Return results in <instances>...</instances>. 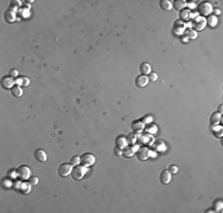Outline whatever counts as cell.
Wrapping results in <instances>:
<instances>
[{
    "instance_id": "484cf974",
    "label": "cell",
    "mask_w": 223,
    "mask_h": 213,
    "mask_svg": "<svg viewBox=\"0 0 223 213\" xmlns=\"http://www.w3.org/2000/svg\"><path fill=\"white\" fill-rule=\"evenodd\" d=\"M126 140H127V142L128 143H131V145H134L136 143V141H137V135L136 134H129V135H127L126 136Z\"/></svg>"
},
{
    "instance_id": "5b68a950",
    "label": "cell",
    "mask_w": 223,
    "mask_h": 213,
    "mask_svg": "<svg viewBox=\"0 0 223 213\" xmlns=\"http://www.w3.org/2000/svg\"><path fill=\"white\" fill-rule=\"evenodd\" d=\"M71 170H72V166L70 163H62L58 167V174H60V177L65 178L69 174H71Z\"/></svg>"
},
{
    "instance_id": "6da1fadb",
    "label": "cell",
    "mask_w": 223,
    "mask_h": 213,
    "mask_svg": "<svg viewBox=\"0 0 223 213\" xmlns=\"http://www.w3.org/2000/svg\"><path fill=\"white\" fill-rule=\"evenodd\" d=\"M87 167H84V166H75L74 167V169L71 170V177H72V179L74 180H77V181H80V180H82L83 179V177L85 175V172H87V169H85Z\"/></svg>"
},
{
    "instance_id": "277c9868",
    "label": "cell",
    "mask_w": 223,
    "mask_h": 213,
    "mask_svg": "<svg viewBox=\"0 0 223 213\" xmlns=\"http://www.w3.org/2000/svg\"><path fill=\"white\" fill-rule=\"evenodd\" d=\"M17 175L23 179V180H26V179H30L31 177V170L27 166H20L17 168Z\"/></svg>"
},
{
    "instance_id": "f1b7e54d",
    "label": "cell",
    "mask_w": 223,
    "mask_h": 213,
    "mask_svg": "<svg viewBox=\"0 0 223 213\" xmlns=\"http://www.w3.org/2000/svg\"><path fill=\"white\" fill-rule=\"evenodd\" d=\"M20 1H19V0H12V1H11V4H10V6H11V9L12 10H14V11H17V9L18 7H20Z\"/></svg>"
},
{
    "instance_id": "b9f144b4",
    "label": "cell",
    "mask_w": 223,
    "mask_h": 213,
    "mask_svg": "<svg viewBox=\"0 0 223 213\" xmlns=\"http://www.w3.org/2000/svg\"><path fill=\"white\" fill-rule=\"evenodd\" d=\"M222 107H223V105H222V104H221V105H219V107H218V113H219V114H221V113H222Z\"/></svg>"
},
{
    "instance_id": "4fadbf2b",
    "label": "cell",
    "mask_w": 223,
    "mask_h": 213,
    "mask_svg": "<svg viewBox=\"0 0 223 213\" xmlns=\"http://www.w3.org/2000/svg\"><path fill=\"white\" fill-rule=\"evenodd\" d=\"M131 127H132V130L134 132V133H141L143 130H144V123L139 120V121H134V122H132V124H131Z\"/></svg>"
},
{
    "instance_id": "d4e9b609",
    "label": "cell",
    "mask_w": 223,
    "mask_h": 213,
    "mask_svg": "<svg viewBox=\"0 0 223 213\" xmlns=\"http://www.w3.org/2000/svg\"><path fill=\"white\" fill-rule=\"evenodd\" d=\"M185 34H186V37L188 38H190V39H195V38H197V32L195 31V30H192V28H185Z\"/></svg>"
},
{
    "instance_id": "3957f363",
    "label": "cell",
    "mask_w": 223,
    "mask_h": 213,
    "mask_svg": "<svg viewBox=\"0 0 223 213\" xmlns=\"http://www.w3.org/2000/svg\"><path fill=\"white\" fill-rule=\"evenodd\" d=\"M80 163L84 167H89L95 163V156L90 153H84L81 157H80Z\"/></svg>"
},
{
    "instance_id": "8d00e7d4",
    "label": "cell",
    "mask_w": 223,
    "mask_h": 213,
    "mask_svg": "<svg viewBox=\"0 0 223 213\" xmlns=\"http://www.w3.org/2000/svg\"><path fill=\"white\" fill-rule=\"evenodd\" d=\"M186 5H188V6L190 7V9H194L195 6H197V3H196V1H194V0H192V1H189V3L186 4Z\"/></svg>"
},
{
    "instance_id": "74e56055",
    "label": "cell",
    "mask_w": 223,
    "mask_h": 213,
    "mask_svg": "<svg viewBox=\"0 0 223 213\" xmlns=\"http://www.w3.org/2000/svg\"><path fill=\"white\" fill-rule=\"evenodd\" d=\"M151 120H152V118H151L150 116H146V117H144V118L141 120V122H143V123L145 124V123H148V122H151Z\"/></svg>"
},
{
    "instance_id": "f546056e",
    "label": "cell",
    "mask_w": 223,
    "mask_h": 213,
    "mask_svg": "<svg viewBox=\"0 0 223 213\" xmlns=\"http://www.w3.org/2000/svg\"><path fill=\"white\" fill-rule=\"evenodd\" d=\"M146 132L150 133V134H154V133L157 132V125H156V124H151L150 127L146 128Z\"/></svg>"
},
{
    "instance_id": "e0dca14e",
    "label": "cell",
    "mask_w": 223,
    "mask_h": 213,
    "mask_svg": "<svg viewBox=\"0 0 223 213\" xmlns=\"http://www.w3.org/2000/svg\"><path fill=\"white\" fill-rule=\"evenodd\" d=\"M179 18H181V20H185V21H188L190 18H191V11L188 9H183L182 11H181V13H179Z\"/></svg>"
},
{
    "instance_id": "f35d334b",
    "label": "cell",
    "mask_w": 223,
    "mask_h": 213,
    "mask_svg": "<svg viewBox=\"0 0 223 213\" xmlns=\"http://www.w3.org/2000/svg\"><path fill=\"white\" fill-rule=\"evenodd\" d=\"M132 149H133V150H138V149H139V146L134 143V145H133V147H132Z\"/></svg>"
},
{
    "instance_id": "4316f807",
    "label": "cell",
    "mask_w": 223,
    "mask_h": 213,
    "mask_svg": "<svg viewBox=\"0 0 223 213\" xmlns=\"http://www.w3.org/2000/svg\"><path fill=\"white\" fill-rule=\"evenodd\" d=\"M222 207H223V204H222V201L221 200H217V201H215L214 202V212H221L222 211Z\"/></svg>"
},
{
    "instance_id": "ba28073f",
    "label": "cell",
    "mask_w": 223,
    "mask_h": 213,
    "mask_svg": "<svg viewBox=\"0 0 223 213\" xmlns=\"http://www.w3.org/2000/svg\"><path fill=\"white\" fill-rule=\"evenodd\" d=\"M184 31H185V24L182 20H177L174 23V25H173V32H174V34L181 36Z\"/></svg>"
},
{
    "instance_id": "603a6c76",
    "label": "cell",
    "mask_w": 223,
    "mask_h": 213,
    "mask_svg": "<svg viewBox=\"0 0 223 213\" xmlns=\"http://www.w3.org/2000/svg\"><path fill=\"white\" fill-rule=\"evenodd\" d=\"M205 21H207V24L209 25V26H216V24H217V17L216 16H209L207 19H205Z\"/></svg>"
},
{
    "instance_id": "d6a6232c",
    "label": "cell",
    "mask_w": 223,
    "mask_h": 213,
    "mask_svg": "<svg viewBox=\"0 0 223 213\" xmlns=\"http://www.w3.org/2000/svg\"><path fill=\"white\" fill-rule=\"evenodd\" d=\"M169 170H170L171 174H176V173H178V167L174 166V165H171V166L169 167Z\"/></svg>"
},
{
    "instance_id": "9c48e42d",
    "label": "cell",
    "mask_w": 223,
    "mask_h": 213,
    "mask_svg": "<svg viewBox=\"0 0 223 213\" xmlns=\"http://www.w3.org/2000/svg\"><path fill=\"white\" fill-rule=\"evenodd\" d=\"M148 83V77L145 76V75H139L137 78H136V85L138 88H144L146 87Z\"/></svg>"
},
{
    "instance_id": "ffe728a7",
    "label": "cell",
    "mask_w": 223,
    "mask_h": 213,
    "mask_svg": "<svg viewBox=\"0 0 223 213\" xmlns=\"http://www.w3.org/2000/svg\"><path fill=\"white\" fill-rule=\"evenodd\" d=\"M140 71H141V75L147 76V75L151 72V65H150L148 63H143V64H140Z\"/></svg>"
},
{
    "instance_id": "e575fe53",
    "label": "cell",
    "mask_w": 223,
    "mask_h": 213,
    "mask_svg": "<svg viewBox=\"0 0 223 213\" xmlns=\"http://www.w3.org/2000/svg\"><path fill=\"white\" fill-rule=\"evenodd\" d=\"M29 182H30L31 185H37V184H38V178H36V177H30Z\"/></svg>"
},
{
    "instance_id": "8992f818",
    "label": "cell",
    "mask_w": 223,
    "mask_h": 213,
    "mask_svg": "<svg viewBox=\"0 0 223 213\" xmlns=\"http://www.w3.org/2000/svg\"><path fill=\"white\" fill-rule=\"evenodd\" d=\"M14 83H16L14 78L9 75V76L3 77V79H1V87L4 89H12L14 87Z\"/></svg>"
},
{
    "instance_id": "4dcf8cb0",
    "label": "cell",
    "mask_w": 223,
    "mask_h": 213,
    "mask_svg": "<svg viewBox=\"0 0 223 213\" xmlns=\"http://www.w3.org/2000/svg\"><path fill=\"white\" fill-rule=\"evenodd\" d=\"M147 77H148V82H156L158 79V75L156 72H150Z\"/></svg>"
},
{
    "instance_id": "d6986e66",
    "label": "cell",
    "mask_w": 223,
    "mask_h": 213,
    "mask_svg": "<svg viewBox=\"0 0 223 213\" xmlns=\"http://www.w3.org/2000/svg\"><path fill=\"white\" fill-rule=\"evenodd\" d=\"M176 10H179L182 11L185 6H186V1H184V0H176V1H173V5H172Z\"/></svg>"
},
{
    "instance_id": "52a82bcc",
    "label": "cell",
    "mask_w": 223,
    "mask_h": 213,
    "mask_svg": "<svg viewBox=\"0 0 223 213\" xmlns=\"http://www.w3.org/2000/svg\"><path fill=\"white\" fill-rule=\"evenodd\" d=\"M148 156H150V149H148L147 147H140V148L137 150V157H138L139 160L144 161V160L148 159Z\"/></svg>"
},
{
    "instance_id": "60d3db41",
    "label": "cell",
    "mask_w": 223,
    "mask_h": 213,
    "mask_svg": "<svg viewBox=\"0 0 223 213\" xmlns=\"http://www.w3.org/2000/svg\"><path fill=\"white\" fill-rule=\"evenodd\" d=\"M188 40H189V38H188V37H183V41H184V43H186Z\"/></svg>"
},
{
    "instance_id": "ab89813d",
    "label": "cell",
    "mask_w": 223,
    "mask_h": 213,
    "mask_svg": "<svg viewBox=\"0 0 223 213\" xmlns=\"http://www.w3.org/2000/svg\"><path fill=\"white\" fill-rule=\"evenodd\" d=\"M212 12H214L215 14H219V13H221V11H219V10H214Z\"/></svg>"
},
{
    "instance_id": "cb8c5ba5",
    "label": "cell",
    "mask_w": 223,
    "mask_h": 213,
    "mask_svg": "<svg viewBox=\"0 0 223 213\" xmlns=\"http://www.w3.org/2000/svg\"><path fill=\"white\" fill-rule=\"evenodd\" d=\"M16 84L20 85V87H25V85L29 84V79L26 77H19L18 79H16Z\"/></svg>"
},
{
    "instance_id": "5bb4252c",
    "label": "cell",
    "mask_w": 223,
    "mask_h": 213,
    "mask_svg": "<svg viewBox=\"0 0 223 213\" xmlns=\"http://www.w3.org/2000/svg\"><path fill=\"white\" fill-rule=\"evenodd\" d=\"M34 157L39 162H45L47 161V153L44 152L43 149H37L34 152Z\"/></svg>"
},
{
    "instance_id": "7c38bea8",
    "label": "cell",
    "mask_w": 223,
    "mask_h": 213,
    "mask_svg": "<svg viewBox=\"0 0 223 213\" xmlns=\"http://www.w3.org/2000/svg\"><path fill=\"white\" fill-rule=\"evenodd\" d=\"M17 18V14H16V11L12 10V9H9L5 13H4V19L7 21V23H13Z\"/></svg>"
},
{
    "instance_id": "9a60e30c",
    "label": "cell",
    "mask_w": 223,
    "mask_h": 213,
    "mask_svg": "<svg viewBox=\"0 0 223 213\" xmlns=\"http://www.w3.org/2000/svg\"><path fill=\"white\" fill-rule=\"evenodd\" d=\"M11 94H12V96L13 97H22V95H23V89H22V87L20 85H14V87L11 89Z\"/></svg>"
},
{
    "instance_id": "1f68e13d",
    "label": "cell",
    "mask_w": 223,
    "mask_h": 213,
    "mask_svg": "<svg viewBox=\"0 0 223 213\" xmlns=\"http://www.w3.org/2000/svg\"><path fill=\"white\" fill-rule=\"evenodd\" d=\"M80 163V156H72L70 160V165L71 166H77Z\"/></svg>"
},
{
    "instance_id": "ac0fdd59",
    "label": "cell",
    "mask_w": 223,
    "mask_h": 213,
    "mask_svg": "<svg viewBox=\"0 0 223 213\" xmlns=\"http://www.w3.org/2000/svg\"><path fill=\"white\" fill-rule=\"evenodd\" d=\"M115 143H116V147H119V148H125L126 147V145L128 143L127 142V140H126V137H123V136H118L116 137V141H115Z\"/></svg>"
},
{
    "instance_id": "2e32d148",
    "label": "cell",
    "mask_w": 223,
    "mask_h": 213,
    "mask_svg": "<svg viewBox=\"0 0 223 213\" xmlns=\"http://www.w3.org/2000/svg\"><path fill=\"white\" fill-rule=\"evenodd\" d=\"M159 5L163 11H170L172 9V1H170V0H160Z\"/></svg>"
},
{
    "instance_id": "7402d4cb",
    "label": "cell",
    "mask_w": 223,
    "mask_h": 213,
    "mask_svg": "<svg viewBox=\"0 0 223 213\" xmlns=\"http://www.w3.org/2000/svg\"><path fill=\"white\" fill-rule=\"evenodd\" d=\"M221 115H219V113H214L212 115H211V117H210V122H211V124L212 125H215V124H217L218 122H221Z\"/></svg>"
},
{
    "instance_id": "30bf717a",
    "label": "cell",
    "mask_w": 223,
    "mask_h": 213,
    "mask_svg": "<svg viewBox=\"0 0 223 213\" xmlns=\"http://www.w3.org/2000/svg\"><path fill=\"white\" fill-rule=\"evenodd\" d=\"M171 173H170V170L169 169H164L163 172L160 173V177H159V179H160V182L161 184H164V185H167L170 181H171Z\"/></svg>"
},
{
    "instance_id": "44dd1931",
    "label": "cell",
    "mask_w": 223,
    "mask_h": 213,
    "mask_svg": "<svg viewBox=\"0 0 223 213\" xmlns=\"http://www.w3.org/2000/svg\"><path fill=\"white\" fill-rule=\"evenodd\" d=\"M19 189L23 194H27L31 189V184L30 182H22L20 186H19Z\"/></svg>"
},
{
    "instance_id": "8fae6325",
    "label": "cell",
    "mask_w": 223,
    "mask_h": 213,
    "mask_svg": "<svg viewBox=\"0 0 223 213\" xmlns=\"http://www.w3.org/2000/svg\"><path fill=\"white\" fill-rule=\"evenodd\" d=\"M195 21H196V23L194 24V27H195V31H196V32H197V31L203 30V28L205 27V25H207L205 19H204V18H202V17H196Z\"/></svg>"
},
{
    "instance_id": "7a4b0ae2",
    "label": "cell",
    "mask_w": 223,
    "mask_h": 213,
    "mask_svg": "<svg viewBox=\"0 0 223 213\" xmlns=\"http://www.w3.org/2000/svg\"><path fill=\"white\" fill-rule=\"evenodd\" d=\"M197 10L201 16H210V13L212 12V6L208 1H201L197 6Z\"/></svg>"
},
{
    "instance_id": "d590c367",
    "label": "cell",
    "mask_w": 223,
    "mask_h": 213,
    "mask_svg": "<svg viewBox=\"0 0 223 213\" xmlns=\"http://www.w3.org/2000/svg\"><path fill=\"white\" fill-rule=\"evenodd\" d=\"M114 153L116 154V155H122V149L121 148H119V147H115V149H114Z\"/></svg>"
},
{
    "instance_id": "83f0119b",
    "label": "cell",
    "mask_w": 223,
    "mask_h": 213,
    "mask_svg": "<svg viewBox=\"0 0 223 213\" xmlns=\"http://www.w3.org/2000/svg\"><path fill=\"white\" fill-rule=\"evenodd\" d=\"M133 154H134V150H133L132 148H126V149L122 152V155H123L125 157H132Z\"/></svg>"
},
{
    "instance_id": "836d02e7",
    "label": "cell",
    "mask_w": 223,
    "mask_h": 213,
    "mask_svg": "<svg viewBox=\"0 0 223 213\" xmlns=\"http://www.w3.org/2000/svg\"><path fill=\"white\" fill-rule=\"evenodd\" d=\"M9 75H10L11 77H13V78H17V76H18V71H17L16 69H11Z\"/></svg>"
}]
</instances>
